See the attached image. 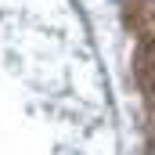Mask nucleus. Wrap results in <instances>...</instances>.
Listing matches in <instances>:
<instances>
[{
    "label": "nucleus",
    "mask_w": 155,
    "mask_h": 155,
    "mask_svg": "<svg viewBox=\"0 0 155 155\" xmlns=\"http://www.w3.org/2000/svg\"><path fill=\"white\" fill-rule=\"evenodd\" d=\"M152 4H155V0H152Z\"/></svg>",
    "instance_id": "nucleus-1"
}]
</instances>
